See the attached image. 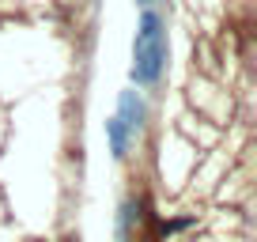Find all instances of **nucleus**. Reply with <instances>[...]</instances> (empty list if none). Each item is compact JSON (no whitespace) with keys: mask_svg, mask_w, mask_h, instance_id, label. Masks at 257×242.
<instances>
[{"mask_svg":"<svg viewBox=\"0 0 257 242\" xmlns=\"http://www.w3.org/2000/svg\"><path fill=\"white\" fill-rule=\"evenodd\" d=\"M163 61H167V31H163V19H159V12H144L137 42H133V83L152 87L163 72Z\"/></svg>","mask_w":257,"mask_h":242,"instance_id":"1","label":"nucleus"},{"mask_svg":"<svg viewBox=\"0 0 257 242\" xmlns=\"http://www.w3.org/2000/svg\"><path fill=\"white\" fill-rule=\"evenodd\" d=\"M113 117H117L128 133H137L140 125H144V102H140L133 91H125V95H121V102H117V113H113Z\"/></svg>","mask_w":257,"mask_h":242,"instance_id":"2","label":"nucleus"},{"mask_svg":"<svg viewBox=\"0 0 257 242\" xmlns=\"http://www.w3.org/2000/svg\"><path fill=\"white\" fill-rule=\"evenodd\" d=\"M133 137H137V133H128L117 117H110V121H106V140H110L113 159H125V155H128V144H133Z\"/></svg>","mask_w":257,"mask_h":242,"instance_id":"3","label":"nucleus"},{"mask_svg":"<svg viewBox=\"0 0 257 242\" xmlns=\"http://www.w3.org/2000/svg\"><path fill=\"white\" fill-rule=\"evenodd\" d=\"M140 4H152V0H140Z\"/></svg>","mask_w":257,"mask_h":242,"instance_id":"4","label":"nucleus"}]
</instances>
